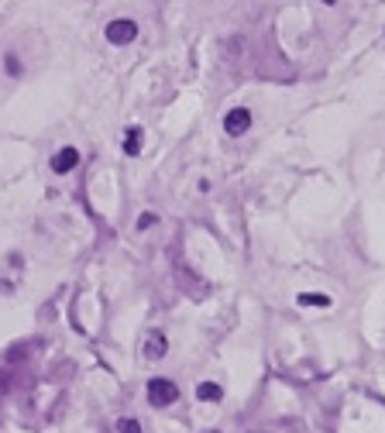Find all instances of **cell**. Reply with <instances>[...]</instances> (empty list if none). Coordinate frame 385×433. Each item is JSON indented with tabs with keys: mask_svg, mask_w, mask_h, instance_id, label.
Masks as SVG:
<instances>
[{
	"mask_svg": "<svg viewBox=\"0 0 385 433\" xmlns=\"http://www.w3.org/2000/svg\"><path fill=\"white\" fill-rule=\"evenodd\" d=\"M176 399H179V389H176L169 378H152V382H148V403H152V406L165 409V406H172Z\"/></svg>",
	"mask_w": 385,
	"mask_h": 433,
	"instance_id": "cell-1",
	"label": "cell"
},
{
	"mask_svg": "<svg viewBox=\"0 0 385 433\" xmlns=\"http://www.w3.org/2000/svg\"><path fill=\"white\" fill-rule=\"evenodd\" d=\"M134 38H138V24H134L131 17H117V21L107 24V42L127 45V42H134Z\"/></svg>",
	"mask_w": 385,
	"mask_h": 433,
	"instance_id": "cell-2",
	"label": "cell"
},
{
	"mask_svg": "<svg viewBox=\"0 0 385 433\" xmlns=\"http://www.w3.org/2000/svg\"><path fill=\"white\" fill-rule=\"evenodd\" d=\"M248 127H251V110H248V107H234V110H227V117H224V131H227L231 138H241Z\"/></svg>",
	"mask_w": 385,
	"mask_h": 433,
	"instance_id": "cell-3",
	"label": "cell"
},
{
	"mask_svg": "<svg viewBox=\"0 0 385 433\" xmlns=\"http://www.w3.org/2000/svg\"><path fill=\"white\" fill-rule=\"evenodd\" d=\"M76 166H80V152H76V148H62V152H55V159H52V169L59 175L73 173Z\"/></svg>",
	"mask_w": 385,
	"mask_h": 433,
	"instance_id": "cell-4",
	"label": "cell"
},
{
	"mask_svg": "<svg viewBox=\"0 0 385 433\" xmlns=\"http://www.w3.org/2000/svg\"><path fill=\"white\" fill-rule=\"evenodd\" d=\"M162 354H165V337H162L159 330H152V334H148V341H145V357L159 361Z\"/></svg>",
	"mask_w": 385,
	"mask_h": 433,
	"instance_id": "cell-5",
	"label": "cell"
},
{
	"mask_svg": "<svg viewBox=\"0 0 385 433\" xmlns=\"http://www.w3.org/2000/svg\"><path fill=\"white\" fill-rule=\"evenodd\" d=\"M141 141H145V138H141V127H127L124 152H127V155H138V152H141Z\"/></svg>",
	"mask_w": 385,
	"mask_h": 433,
	"instance_id": "cell-6",
	"label": "cell"
},
{
	"mask_svg": "<svg viewBox=\"0 0 385 433\" xmlns=\"http://www.w3.org/2000/svg\"><path fill=\"white\" fill-rule=\"evenodd\" d=\"M196 396L206 399V403H217V399H224V389H220L217 382H203V385L196 389Z\"/></svg>",
	"mask_w": 385,
	"mask_h": 433,
	"instance_id": "cell-7",
	"label": "cell"
},
{
	"mask_svg": "<svg viewBox=\"0 0 385 433\" xmlns=\"http://www.w3.org/2000/svg\"><path fill=\"white\" fill-rule=\"evenodd\" d=\"M299 306H330V296H323V292H303Z\"/></svg>",
	"mask_w": 385,
	"mask_h": 433,
	"instance_id": "cell-8",
	"label": "cell"
},
{
	"mask_svg": "<svg viewBox=\"0 0 385 433\" xmlns=\"http://www.w3.org/2000/svg\"><path fill=\"white\" fill-rule=\"evenodd\" d=\"M117 430H120V433H145L138 420H120V423H117Z\"/></svg>",
	"mask_w": 385,
	"mask_h": 433,
	"instance_id": "cell-9",
	"label": "cell"
},
{
	"mask_svg": "<svg viewBox=\"0 0 385 433\" xmlns=\"http://www.w3.org/2000/svg\"><path fill=\"white\" fill-rule=\"evenodd\" d=\"M152 224H155V213H148V217H141V220H138V231H145V227H152Z\"/></svg>",
	"mask_w": 385,
	"mask_h": 433,
	"instance_id": "cell-10",
	"label": "cell"
},
{
	"mask_svg": "<svg viewBox=\"0 0 385 433\" xmlns=\"http://www.w3.org/2000/svg\"><path fill=\"white\" fill-rule=\"evenodd\" d=\"M320 3H337V0H320Z\"/></svg>",
	"mask_w": 385,
	"mask_h": 433,
	"instance_id": "cell-11",
	"label": "cell"
},
{
	"mask_svg": "<svg viewBox=\"0 0 385 433\" xmlns=\"http://www.w3.org/2000/svg\"><path fill=\"white\" fill-rule=\"evenodd\" d=\"M210 433H217V430H210Z\"/></svg>",
	"mask_w": 385,
	"mask_h": 433,
	"instance_id": "cell-12",
	"label": "cell"
}]
</instances>
